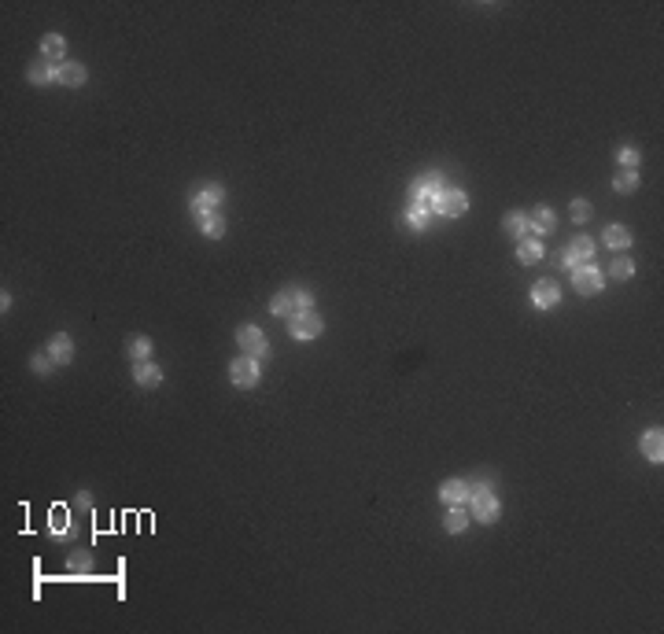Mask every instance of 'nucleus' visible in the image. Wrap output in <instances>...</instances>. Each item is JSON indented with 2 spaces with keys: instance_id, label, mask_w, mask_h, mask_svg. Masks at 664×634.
<instances>
[{
  "instance_id": "nucleus-18",
  "label": "nucleus",
  "mask_w": 664,
  "mask_h": 634,
  "mask_svg": "<svg viewBox=\"0 0 664 634\" xmlns=\"http://www.w3.org/2000/svg\"><path fill=\"white\" fill-rule=\"evenodd\" d=\"M443 527L451 531V535H461V531L469 527V513L461 506H446V516H443Z\"/></svg>"
},
{
  "instance_id": "nucleus-31",
  "label": "nucleus",
  "mask_w": 664,
  "mask_h": 634,
  "mask_svg": "<svg viewBox=\"0 0 664 634\" xmlns=\"http://www.w3.org/2000/svg\"><path fill=\"white\" fill-rule=\"evenodd\" d=\"M67 572H89V557H85V553H78L74 560H70V565H67Z\"/></svg>"
},
{
  "instance_id": "nucleus-4",
  "label": "nucleus",
  "mask_w": 664,
  "mask_h": 634,
  "mask_svg": "<svg viewBox=\"0 0 664 634\" xmlns=\"http://www.w3.org/2000/svg\"><path fill=\"white\" fill-rule=\"evenodd\" d=\"M258 377H263V369H258V358H251V354L233 358V365H229V380H233L237 387H255Z\"/></svg>"
},
{
  "instance_id": "nucleus-26",
  "label": "nucleus",
  "mask_w": 664,
  "mask_h": 634,
  "mask_svg": "<svg viewBox=\"0 0 664 634\" xmlns=\"http://www.w3.org/2000/svg\"><path fill=\"white\" fill-rule=\"evenodd\" d=\"M613 189L616 192H635L639 189V170H620V174L613 177Z\"/></svg>"
},
{
  "instance_id": "nucleus-29",
  "label": "nucleus",
  "mask_w": 664,
  "mask_h": 634,
  "mask_svg": "<svg viewBox=\"0 0 664 634\" xmlns=\"http://www.w3.org/2000/svg\"><path fill=\"white\" fill-rule=\"evenodd\" d=\"M52 365H55V362H52L48 354H34V358H30V369L37 372V377H45V372H48Z\"/></svg>"
},
{
  "instance_id": "nucleus-25",
  "label": "nucleus",
  "mask_w": 664,
  "mask_h": 634,
  "mask_svg": "<svg viewBox=\"0 0 664 634\" xmlns=\"http://www.w3.org/2000/svg\"><path fill=\"white\" fill-rule=\"evenodd\" d=\"M126 351L133 354L137 362H148V358H152V339L148 336H133V339L126 343Z\"/></svg>"
},
{
  "instance_id": "nucleus-21",
  "label": "nucleus",
  "mask_w": 664,
  "mask_h": 634,
  "mask_svg": "<svg viewBox=\"0 0 664 634\" xmlns=\"http://www.w3.org/2000/svg\"><path fill=\"white\" fill-rule=\"evenodd\" d=\"M199 233H204L207 240H222L225 236V222L218 218V214H199Z\"/></svg>"
},
{
  "instance_id": "nucleus-8",
  "label": "nucleus",
  "mask_w": 664,
  "mask_h": 634,
  "mask_svg": "<svg viewBox=\"0 0 664 634\" xmlns=\"http://www.w3.org/2000/svg\"><path fill=\"white\" fill-rule=\"evenodd\" d=\"M572 288H576L580 295L602 292V273H598V266H576V269H572Z\"/></svg>"
},
{
  "instance_id": "nucleus-1",
  "label": "nucleus",
  "mask_w": 664,
  "mask_h": 634,
  "mask_svg": "<svg viewBox=\"0 0 664 634\" xmlns=\"http://www.w3.org/2000/svg\"><path fill=\"white\" fill-rule=\"evenodd\" d=\"M469 509H472V516L480 524H495L498 520V513H502V506H498V498L491 494V487H469Z\"/></svg>"
},
{
  "instance_id": "nucleus-3",
  "label": "nucleus",
  "mask_w": 664,
  "mask_h": 634,
  "mask_svg": "<svg viewBox=\"0 0 664 634\" xmlns=\"http://www.w3.org/2000/svg\"><path fill=\"white\" fill-rule=\"evenodd\" d=\"M321 328H325V321L314 310H303V313L288 317V332H292V339H317Z\"/></svg>"
},
{
  "instance_id": "nucleus-28",
  "label": "nucleus",
  "mask_w": 664,
  "mask_h": 634,
  "mask_svg": "<svg viewBox=\"0 0 664 634\" xmlns=\"http://www.w3.org/2000/svg\"><path fill=\"white\" fill-rule=\"evenodd\" d=\"M613 277L616 281H628V277H635V262H631V258H613Z\"/></svg>"
},
{
  "instance_id": "nucleus-11",
  "label": "nucleus",
  "mask_w": 664,
  "mask_h": 634,
  "mask_svg": "<svg viewBox=\"0 0 664 634\" xmlns=\"http://www.w3.org/2000/svg\"><path fill=\"white\" fill-rule=\"evenodd\" d=\"M531 302H536L539 310H550L561 302V288L554 281H539V284H531Z\"/></svg>"
},
{
  "instance_id": "nucleus-17",
  "label": "nucleus",
  "mask_w": 664,
  "mask_h": 634,
  "mask_svg": "<svg viewBox=\"0 0 664 634\" xmlns=\"http://www.w3.org/2000/svg\"><path fill=\"white\" fill-rule=\"evenodd\" d=\"M546 251H543V243H539V236H524L521 243H517V258H521L524 266H531V262H539Z\"/></svg>"
},
{
  "instance_id": "nucleus-6",
  "label": "nucleus",
  "mask_w": 664,
  "mask_h": 634,
  "mask_svg": "<svg viewBox=\"0 0 664 634\" xmlns=\"http://www.w3.org/2000/svg\"><path fill=\"white\" fill-rule=\"evenodd\" d=\"M237 343L244 347V354H251V358H266L270 354V343H266L258 325H240L237 328Z\"/></svg>"
},
{
  "instance_id": "nucleus-30",
  "label": "nucleus",
  "mask_w": 664,
  "mask_h": 634,
  "mask_svg": "<svg viewBox=\"0 0 664 634\" xmlns=\"http://www.w3.org/2000/svg\"><path fill=\"white\" fill-rule=\"evenodd\" d=\"M572 218L576 222H587L590 218V203H587V199H572Z\"/></svg>"
},
{
  "instance_id": "nucleus-14",
  "label": "nucleus",
  "mask_w": 664,
  "mask_h": 634,
  "mask_svg": "<svg viewBox=\"0 0 664 634\" xmlns=\"http://www.w3.org/2000/svg\"><path fill=\"white\" fill-rule=\"evenodd\" d=\"M502 229H506L510 236H517V240H524L528 233H531V218L524 210H510L506 218H502Z\"/></svg>"
},
{
  "instance_id": "nucleus-19",
  "label": "nucleus",
  "mask_w": 664,
  "mask_h": 634,
  "mask_svg": "<svg viewBox=\"0 0 664 634\" xmlns=\"http://www.w3.org/2000/svg\"><path fill=\"white\" fill-rule=\"evenodd\" d=\"M565 251H569L580 266H587V258H595V240H590V236H572V243H569Z\"/></svg>"
},
{
  "instance_id": "nucleus-10",
  "label": "nucleus",
  "mask_w": 664,
  "mask_h": 634,
  "mask_svg": "<svg viewBox=\"0 0 664 634\" xmlns=\"http://www.w3.org/2000/svg\"><path fill=\"white\" fill-rule=\"evenodd\" d=\"M639 446H642V457H646V461H653V465H660V461H664V431H660V428L642 431Z\"/></svg>"
},
{
  "instance_id": "nucleus-27",
  "label": "nucleus",
  "mask_w": 664,
  "mask_h": 634,
  "mask_svg": "<svg viewBox=\"0 0 664 634\" xmlns=\"http://www.w3.org/2000/svg\"><path fill=\"white\" fill-rule=\"evenodd\" d=\"M616 163H620V170H635V166L642 163V155H639V148H628V144H624V148L616 151Z\"/></svg>"
},
{
  "instance_id": "nucleus-16",
  "label": "nucleus",
  "mask_w": 664,
  "mask_h": 634,
  "mask_svg": "<svg viewBox=\"0 0 664 634\" xmlns=\"http://www.w3.org/2000/svg\"><path fill=\"white\" fill-rule=\"evenodd\" d=\"M133 377H137L140 387H159V384H163V369H159L155 362H137Z\"/></svg>"
},
{
  "instance_id": "nucleus-5",
  "label": "nucleus",
  "mask_w": 664,
  "mask_h": 634,
  "mask_svg": "<svg viewBox=\"0 0 664 634\" xmlns=\"http://www.w3.org/2000/svg\"><path fill=\"white\" fill-rule=\"evenodd\" d=\"M439 192H443V177L439 174H425L421 181L410 184V203H421V207L432 210V203H436Z\"/></svg>"
},
{
  "instance_id": "nucleus-7",
  "label": "nucleus",
  "mask_w": 664,
  "mask_h": 634,
  "mask_svg": "<svg viewBox=\"0 0 664 634\" xmlns=\"http://www.w3.org/2000/svg\"><path fill=\"white\" fill-rule=\"evenodd\" d=\"M222 184H204V189H196L192 192V214L199 218V214H214V207L222 203Z\"/></svg>"
},
{
  "instance_id": "nucleus-32",
  "label": "nucleus",
  "mask_w": 664,
  "mask_h": 634,
  "mask_svg": "<svg viewBox=\"0 0 664 634\" xmlns=\"http://www.w3.org/2000/svg\"><path fill=\"white\" fill-rule=\"evenodd\" d=\"M561 266H565V269H576V266H580V262H576V258H572L569 251H561Z\"/></svg>"
},
{
  "instance_id": "nucleus-20",
  "label": "nucleus",
  "mask_w": 664,
  "mask_h": 634,
  "mask_svg": "<svg viewBox=\"0 0 664 634\" xmlns=\"http://www.w3.org/2000/svg\"><path fill=\"white\" fill-rule=\"evenodd\" d=\"M602 240H605V248H613V251H628L631 248V233H628L624 225H609Z\"/></svg>"
},
{
  "instance_id": "nucleus-2",
  "label": "nucleus",
  "mask_w": 664,
  "mask_h": 634,
  "mask_svg": "<svg viewBox=\"0 0 664 634\" xmlns=\"http://www.w3.org/2000/svg\"><path fill=\"white\" fill-rule=\"evenodd\" d=\"M465 210H469V196L461 189H443L436 196V203H432V214H439V218H458Z\"/></svg>"
},
{
  "instance_id": "nucleus-24",
  "label": "nucleus",
  "mask_w": 664,
  "mask_h": 634,
  "mask_svg": "<svg viewBox=\"0 0 664 634\" xmlns=\"http://www.w3.org/2000/svg\"><path fill=\"white\" fill-rule=\"evenodd\" d=\"M531 229H536V233H554V229H557V214L550 207H539L536 218H531Z\"/></svg>"
},
{
  "instance_id": "nucleus-23",
  "label": "nucleus",
  "mask_w": 664,
  "mask_h": 634,
  "mask_svg": "<svg viewBox=\"0 0 664 634\" xmlns=\"http://www.w3.org/2000/svg\"><path fill=\"white\" fill-rule=\"evenodd\" d=\"M428 222H432V210H428V207H421V203H410V207H406V225H410V229H417V233H421V229H428Z\"/></svg>"
},
{
  "instance_id": "nucleus-9",
  "label": "nucleus",
  "mask_w": 664,
  "mask_h": 634,
  "mask_svg": "<svg viewBox=\"0 0 664 634\" xmlns=\"http://www.w3.org/2000/svg\"><path fill=\"white\" fill-rule=\"evenodd\" d=\"M26 78L34 85H52V81H63V63H52V60H41V63H30Z\"/></svg>"
},
{
  "instance_id": "nucleus-12",
  "label": "nucleus",
  "mask_w": 664,
  "mask_h": 634,
  "mask_svg": "<svg viewBox=\"0 0 664 634\" xmlns=\"http://www.w3.org/2000/svg\"><path fill=\"white\" fill-rule=\"evenodd\" d=\"M439 501H443V506H465V501H469V483L465 480L439 483Z\"/></svg>"
},
{
  "instance_id": "nucleus-13",
  "label": "nucleus",
  "mask_w": 664,
  "mask_h": 634,
  "mask_svg": "<svg viewBox=\"0 0 664 634\" xmlns=\"http://www.w3.org/2000/svg\"><path fill=\"white\" fill-rule=\"evenodd\" d=\"M48 358H52L55 365H67L70 358H74V339H70L67 332H55L48 339Z\"/></svg>"
},
{
  "instance_id": "nucleus-22",
  "label": "nucleus",
  "mask_w": 664,
  "mask_h": 634,
  "mask_svg": "<svg viewBox=\"0 0 664 634\" xmlns=\"http://www.w3.org/2000/svg\"><path fill=\"white\" fill-rule=\"evenodd\" d=\"M85 78H89V70H85V63H78V60H67V63H63V85H70V89H78V85H85Z\"/></svg>"
},
{
  "instance_id": "nucleus-15",
  "label": "nucleus",
  "mask_w": 664,
  "mask_h": 634,
  "mask_svg": "<svg viewBox=\"0 0 664 634\" xmlns=\"http://www.w3.org/2000/svg\"><path fill=\"white\" fill-rule=\"evenodd\" d=\"M41 52H45V60L52 63H67L63 55H67V37L63 34H45V41H41Z\"/></svg>"
}]
</instances>
